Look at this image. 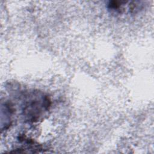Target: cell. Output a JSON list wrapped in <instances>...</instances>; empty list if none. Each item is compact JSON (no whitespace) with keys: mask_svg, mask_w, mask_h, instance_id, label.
Listing matches in <instances>:
<instances>
[{"mask_svg":"<svg viewBox=\"0 0 154 154\" xmlns=\"http://www.w3.org/2000/svg\"><path fill=\"white\" fill-rule=\"evenodd\" d=\"M51 102L48 95L38 90L27 92L23 96L22 114L25 122L33 123L41 120L49 110Z\"/></svg>","mask_w":154,"mask_h":154,"instance_id":"6da1fadb","label":"cell"}]
</instances>
